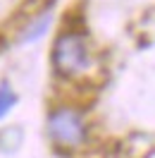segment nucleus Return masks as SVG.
Listing matches in <instances>:
<instances>
[{"instance_id":"7ed1b4c3","label":"nucleus","mask_w":155,"mask_h":158,"mask_svg":"<svg viewBox=\"0 0 155 158\" xmlns=\"http://www.w3.org/2000/svg\"><path fill=\"white\" fill-rule=\"evenodd\" d=\"M17 103V94L10 86V81H0V118H5Z\"/></svg>"},{"instance_id":"f03ea898","label":"nucleus","mask_w":155,"mask_h":158,"mask_svg":"<svg viewBox=\"0 0 155 158\" xmlns=\"http://www.w3.org/2000/svg\"><path fill=\"white\" fill-rule=\"evenodd\" d=\"M48 134L50 139L65 148H79L86 141V122L81 113L69 106L50 110L48 115Z\"/></svg>"},{"instance_id":"20e7f679","label":"nucleus","mask_w":155,"mask_h":158,"mask_svg":"<svg viewBox=\"0 0 155 158\" xmlns=\"http://www.w3.org/2000/svg\"><path fill=\"white\" fill-rule=\"evenodd\" d=\"M48 24H50V12H48V15H43L34 27H29V31L24 34V39H22V41H36V39H41L43 31L48 29Z\"/></svg>"},{"instance_id":"f257e3e1","label":"nucleus","mask_w":155,"mask_h":158,"mask_svg":"<svg viewBox=\"0 0 155 158\" xmlns=\"http://www.w3.org/2000/svg\"><path fill=\"white\" fill-rule=\"evenodd\" d=\"M53 67L62 77H79L91 67V46L84 31H62L53 43Z\"/></svg>"}]
</instances>
